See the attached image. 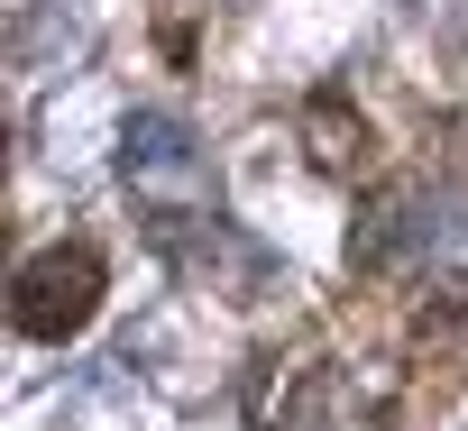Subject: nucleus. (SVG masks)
I'll list each match as a JSON object with an SVG mask.
<instances>
[{
	"mask_svg": "<svg viewBox=\"0 0 468 431\" xmlns=\"http://www.w3.org/2000/svg\"><path fill=\"white\" fill-rule=\"evenodd\" d=\"M19 331L28 340H74V331H92V312H101V248H83V239H65V248H37L28 267H19Z\"/></svg>",
	"mask_w": 468,
	"mask_h": 431,
	"instance_id": "2",
	"label": "nucleus"
},
{
	"mask_svg": "<svg viewBox=\"0 0 468 431\" xmlns=\"http://www.w3.org/2000/svg\"><path fill=\"white\" fill-rule=\"evenodd\" d=\"M120 165H129V193L147 202L156 230H184V221H202V211H211V165H202V147H193L175 120H138Z\"/></svg>",
	"mask_w": 468,
	"mask_h": 431,
	"instance_id": "1",
	"label": "nucleus"
}]
</instances>
